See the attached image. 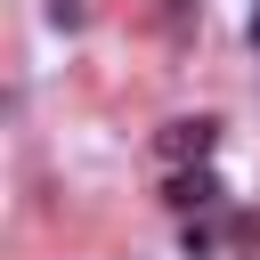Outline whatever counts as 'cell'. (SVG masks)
<instances>
[{"mask_svg": "<svg viewBox=\"0 0 260 260\" xmlns=\"http://www.w3.org/2000/svg\"><path fill=\"white\" fill-rule=\"evenodd\" d=\"M252 49H260V8H252Z\"/></svg>", "mask_w": 260, "mask_h": 260, "instance_id": "cell-4", "label": "cell"}, {"mask_svg": "<svg viewBox=\"0 0 260 260\" xmlns=\"http://www.w3.org/2000/svg\"><path fill=\"white\" fill-rule=\"evenodd\" d=\"M162 203H171V211H211V203H219V179H211L203 162H195V171H171Z\"/></svg>", "mask_w": 260, "mask_h": 260, "instance_id": "cell-2", "label": "cell"}, {"mask_svg": "<svg viewBox=\"0 0 260 260\" xmlns=\"http://www.w3.org/2000/svg\"><path fill=\"white\" fill-rule=\"evenodd\" d=\"M49 24H65V32H73V24H81V0H49Z\"/></svg>", "mask_w": 260, "mask_h": 260, "instance_id": "cell-3", "label": "cell"}, {"mask_svg": "<svg viewBox=\"0 0 260 260\" xmlns=\"http://www.w3.org/2000/svg\"><path fill=\"white\" fill-rule=\"evenodd\" d=\"M211 146H219V122H211V114H179V122H162V130H154V154H162V162H179V171H195Z\"/></svg>", "mask_w": 260, "mask_h": 260, "instance_id": "cell-1", "label": "cell"}]
</instances>
